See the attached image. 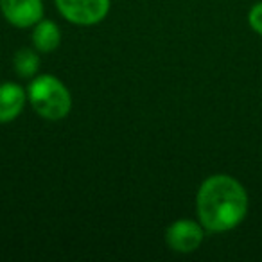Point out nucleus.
I'll return each instance as SVG.
<instances>
[{"label": "nucleus", "instance_id": "obj_1", "mask_svg": "<svg viewBox=\"0 0 262 262\" xmlns=\"http://www.w3.org/2000/svg\"><path fill=\"white\" fill-rule=\"evenodd\" d=\"M248 192L230 174H212L196 192V215L207 232L223 233L237 228L248 214Z\"/></svg>", "mask_w": 262, "mask_h": 262}, {"label": "nucleus", "instance_id": "obj_2", "mask_svg": "<svg viewBox=\"0 0 262 262\" xmlns=\"http://www.w3.org/2000/svg\"><path fill=\"white\" fill-rule=\"evenodd\" d=\"M27 99L31 108L41 119L58 122L72 112V94L59 77L52 74H38L27 84Z\"/></svg>", "mask_w": 262, "mask_h": 262}, {"label": "nucleus", "instance_id": "obj_3", "mask_svg": "<svg viewBox=\"0 0 262 262\" xmlns=\"http://www.w3.org/2000/svg\"><path fill=\"white\" fill-rule=\"evenodd\" d=\"M59 15L79 27L101 24L112 9V0H54Z\"/></svg>", "mask_w": 262, "mask_h": 262}, {"label": "nucleus", "instance_id": "obj_4", "mask_svg": "<svg viewBox=\"0 0 262 262\" xmlns=\"http://www.w3.org/2000/svg\"><path fill=\"white\" fill-rule=\"evenodd\" d=\"M205 232L200 221L176 219L165 228V244L176 253H192L203 244Z\"/></svg>", "mask_w": 262, "mask_h": 262}, {"label": "nucleus", "instance_id": "obj_5", "mask_svg": "<svg viewBox=\"0 0 262 262\" xmlns=\"http://www.w3.org/2000/svg\"><path fill=\"white\" fill-rule=\"evenodd\" d=\"M43 11L41 0H0V13L16 29H33L43 18Z\"/></svg>", "mask_w": 262, "mask_h": 262}, {"label": "nucleus", "instance_id": "obj_6", "mask_svg": "<svg viewBox=\"0 0 262 262\" xmlns=\"http://www.w3.org/2000/svg\"><path fill=\"white\" fill-rule=\"evenodd\" d=\"M27 88L16 81H6L0 84V124H9L16 120L26 110Z\"/></svg>", "mask_w": 262, "mask_h": 262}, {"label": "nucleus", "instance_id": "obj_7", "mask_svg": "<svg viewBox=\"0 0 262 262\" xmlns=\"http://www.w3.org/2000/svg\"><path fill=\"white\" fill-rule=\"evenodd\" d=\"M31 41H33V47L40 54H51V52L58 51V47L61 45V31H59V26L54 20L41 18L40 22L33 26Z\"/></svg>", "mask_w": 262, "mask_h": 262}, {"label": "nucleus", "instance_id": "obj_8", "mask_svg": "<svg viewBox=\"0 0 262 262\" xmlns=\"http://www.w3.org/2000/svg\"><path fill=\"white\" fill-rule=\"evenodd\" d=\"M13 69L16 76L31 81L40 74V52L34 47H22L13 56Z\"/></svg>", "mask_w": 262, "mask_h": 262}, {"label": "nucleus", "instance_id": "obj_9", "mask_svg": "<svg viewBox=\"0 0 262 262\" xmlns=\"http://www.w3.org/2000/svg\"><path fill=\"white\" fill-rule=\"evenodd\" d=\"M248 24H250V27L258 36H262V2H257L250 9V13H248Z\"/></svg>", "mask_w": 262, "mask_h": 262}]
</instances>
